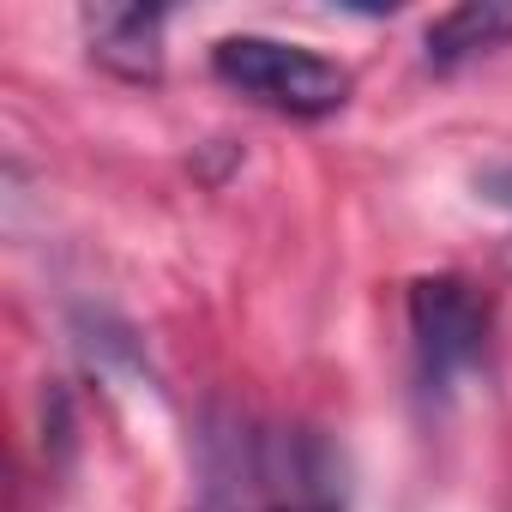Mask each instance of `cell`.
I'll use <instances>...</instances> for the list:
<instances>
[{
	"label": "cell",
	"instance_id": "cell-1",
	"mask_svg": "<svg viewBox=\"0 0 512 512\" xmlns=\"http://www.w3.org/2000/svg\"><path fill=\"white\" fill-rule=\"evenodd\" d=\"M211 494L229 512H344V458L320 428L247 434L211 464Z\"/></svg>",
	"mask_w": 512,
	"mask_h": 512
},
{
	"label": "cell",
	"instance_id": "cell-2",
	"mask_svg": "<svg viewBox=\"0 0 512 512\" xmlns=\"http://www.w3.org/2000/svg\"><path fill=\"white\" fill-rule=\"evenodd\" d=\"M211 73L253 97V103H266L278 115H296V121H326L350 103V73L302 43H278V37H223L211 49Z\"/></svg>",
	"mask_w": 512,
	"mask_h": 512
},
{
	"label": "cell",
	"instance_id": "cell-3",
	"mask_svg": "<svg viewBox=\"0 0 512 512\" xmlns=\"http://www.w3.org/2000/svg\"><path fill=\"white\" fill-rule=\"evenodd\" d=\"M494 308L470 278H416L410 284V350H416V380L428 398H446L452 380H464L482 350H488Z\"/></svg>",
	"mask_w": 512,
	"mask_h": 512
},
{
	"label": "cell",
	"instance_id": "cell-4",
	"mask_svg": "<svg viewBox=\"0 0 512 512\" xmlns=\"http://www.w3.org/2000/svg\"><path fill=\"white\" fill-rule=\"evenodd\" d=\"M163 7H85V43L91 55L133 85L163 79Z\"/></svg>",
	"mask_w": 512,
	"mask_h": 512
},
{
	"label": "cell",
	"instance_id": "cell-5",
	"mask_svg": "<svg viewBox=\"0 0 512 512\" xmlns=\"http://www.w3.org/2000/svg\"><path fill=\"white\" fill-rule=\"evenodd\" d=\"M512 37V0H464V7L428 19V67H458Z\"/></svg>",
	"mask_w": 512,
	"mask_h": 512
},
{
	"label": "cell",
	"instance_id": "cell-6",
	"mask_svg": "<svg viewBox=\"0 0 512 512\" xmlns=\"http://www.w3.org/2000/svg\"><path fill=\"white\" fill-rule=\"evenodd\" d=\"M482 199H494V205H512V163H500V169H488L482 181Z\"/></svg>",
	"mask_w": 512,
	"mask_h": 512
}]
</instances>
